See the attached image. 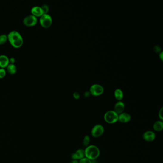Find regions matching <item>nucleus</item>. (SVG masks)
<instances>
[{
	"label": "nucleus",
	"mask_w": 163,
	"mask_h": 163,
	"mask_svg": "<svg viewBox=\"0 0 163 163\" xmlns=\"http://www.w3.org/2000/svg\"><path fill=\"white\" fill-rule=\"evenodd\" d=\"M7 38L11 45L15 48L21 47L23 45V37L17 31L10 32L7 35Z\"/></svg>",
	"instance_id": "1"
},
{
	"label": "nucleus",
	"mask_w": 163,
	"mask_h": 163,
	"mask_svg": "<svg viewBox=\"0 0 163 163\" xmlns=\"http://www.w3.org/2000/svg\"><path fill=\"white\" fill-rule=\"evenodd\" d=\"M85 156L91 161L94 160L99 157L100 150L95 145H89L85 149Z\"/></svg>",
	"instance_id": "2"
},
{
	"label": "nucleus",
	"mask_w": 163,
	"mask_h": 163,
	"mask_svg": "<svg viewBox=\"0 0 163 163\" xmlns=\"http://www.w3.org/2000/svg\"><path fill=\"white\" fill-rule=\"evenodd\" d=\"M105 122L109 124H114L118 121V114L114 110L107 111L104 115Z\"/></svg>",
	"instance_id": "3"
},
{
	"label": "nucleus",
	"mask_w": 163,
	"mask_h": 163,
	"mask_svg": "<svg viewBox=\"0 0 163 163\" xmlns=\"http://www.w3.org/2000/svg\"><path fill=\"white\" fill-rule=\"evenodd\" d=\"M104 132V128L100 124L95 125L92 128L91 134L93 137L98 138L101 136Z\"/></svg>",
	"instance_id": "4"
},
{
	"label": "nucleus",
	"mask_w": 163,
	"mask_h": 163,
	"mask_svg": "<svg viewBox=\"0 0 163 163\" xmlns=\"http://www.w3.org/2000/svg\"><path fill=\"white\" fill-rule=\"evenodd\" d=\"M40 23L41 26L45 28H48L51 26L52 19L51 16L49 14H43L40 16Z\"/></svg>",
	"instance_id": "5"
},
{
	"label": "nucleus",
	"mask_w": 163,
	"mask_h": 163,
	"mask_svg": "<svg viewBox=\"0 0 163 163\" xmlns=\"http://www.w3.org/2000/svg\"><path fill=\"white\" fill-rule=\"evenodd\" d=\"M104 92L103 87L100 84H95L90 88V92L92 95L99 96L102 94Z\"/></svg>",
	"instance_id": "6"
},
{
	"label": "nucleus",
	"mask_w": 163,
	"mask_h": 163,
	"mask_svg": "<svg viewBox=\"0 0 163 163\" xmlns=\"http://www.w3.org/2000/svg\"><path fill=\"white\" fill-rule=\"evenodd\" d=\"M38 22L36 17L33 15H29L23 20V23L24 25L27 27L35 26Z\"/></svg>",
	"instance_id": "7"
},
{
	"label": "nucleus",
	"mask_w": 163,
	"mask_h": 163,
	"mask_svg": "<svg viewBox=\"0 0 163 163\" xmlns=\"http://www.w3.org/2000/svg\"><path fill=\"white\" fill-rule=\"evenodd\" d=\"M156 133L152 131H148L144 133L143 135L144 140L148 142L153 141L156 139Z\"/></svg>",
	"instance_id": "8"
},
{
	"label": "nucleus",
	"mask_w": 163,
	"mask_h": 163,
	"mask_svg": "<svg viewBox=\"0 0 163 163\" xmlns=\"http://www.w3.org/2000/svg\"><path fill=\"white\" fill-rule=\"evenodd\" d=\"M131 120V116L127 112H123L118 115V121L121 123H126L129 122Z\"/></svg>",
	"instance_id": "9"
},
{
	"label": "nucleus",
	"mask_w": 163,
	"mask_h": 163,
	"mask_svg": "<svg viewBox=\"0 0 163 163\" xmlns=\"http://www.w3.org/2000/svg\"><path fill=\"white\" fill-rule=\"evenodd\" d=\"M84 157H85V151L82 149H79L72 155V160H77L79 161Z\"/></svg>",
	"instance_id": "10"
},
{
	"label": "nucleus",
	"mask_w": 163,
	"mask_h": 163,
	"mask_svg": "<svg viewBox=\"0 0 163 163\" xmlns=\"http://www.w3.org/2000/svg\"><path fill=\"white\" fill-rule=\"evenodd\" d=\"M125 109V103L121 100V101H118L115 103L114 111L119 115L123 112Z\"/></svg>",
	"instance_id": "11"
},
{
	"label": "nucleus",
	"mask_w": 163,
	"mask_h": 163,
	"mask_svg": "<svg viewBox=\"0 0 163 163\" xmlns=\"http://www.w3.org/2000/svg\"><path fill=\"white\" fill-rule=\"evenodd\" d=\"M9 59L8 57L4 55H0V66L2 68H4L8 65Z\"/></svg>",
	"instance_id": "12"
},
{
	"label": "nucleus",
	"mask_w": 163,
	"mask_h": 163,
	"mask_svg": "<svg viewBox=\"0 0 163 163\" xmlns=\"http://www.w3.org/2000/svg\"><path fill=\"white\" fill-rule=\"evenodd\" d=\"M31 13L32 15L36 16H41L43 14L41 7L35 6L33 7L31 9Z\"/></svg>",
	"instance_id": "13"
},
{
	"label": "nucleus",
	"mask_w": 163,
	"mask_h": 163,
	"mask_svg": "<svg viewBox=\"0 0 163 163\" xmlns=\"http://www.w3.org/2000/svg\"><path fill=\"white\" fill-rule=\"evenodd\" d=\"M153 129L156 132H160L163 129V121H156L154 123L153 125Z\"/></svg>",
	"instance_id": "14"
},
{
	"label": "nucleus",
	"mask_w": 163,
	"mask_h": 163,
	"mask_svg": "<svg viewBox=\"0 0 163 163\" xmlns=\"http://www.w3.org/2000/svg\"><path fill=\"white\" fill-rule=\"evenodd\" d=\"M114 96L116 99L119 101H121L123 97L122 91L120 89H116L114 91Z\"/></svg>",
	"instance_id": "15"
},
{
	"label": "nucleus",
	"mask_w": 163,
	"mask_h": 163,
	"mask_svg": "<svg viewBox=\"0 0 163 163\" xmlns=\"http://www.w3.org/2000/svg\"><path fill=\"white\" fill-rule=\"evenodd\" d=\"M8 72L10 74H14L17 71V68L15 65L13 64H8V65L6 66Z\"/></svg>",
	"instance_id": "16"
},
{
	"label": "nucleus",
	"mask_w": 163,
	"mask_h": 163,
	"mask_svg": "<svg viewBox=\"0 0 163 163\" xmlns=\"http://www.w3.org/2000/svg\"><path fill=\"white\" fill-rule=\"evenodd\" d=\"M90 141H91L90 136H89V135H86V136H85L83 138V145L87 147V146L89 145Z\"/></svg>",
	"instance_id": "17"
},
{
	"label": "nucleus",
	"mask_w": 163,
	"mask_h": 163,
	"mask_svg": "<svg viewBox=\"0 0 163 163\" xmlns=\"http://www.w3.org/2000/svg\"><path fill=\"white\" fill-rule=\"evenodd\" d=\"M7 36L5 34L0 35V45H3L6 42L7 40Z\"/></svg>",
	"instance_id": "18"
},
{
	"label": "nucleus",
	"mask_w": 163,
	"mask_h": 163,
	"mask_svg": "<svg viewBox=\"0 0 163 163\" xmlns=\"http://www.w3.org/2000/svg\"><path fill=\"white\" fill-rule=\"evenodd\" d=\"M42 10L43 14H46L49 11V7L47 4H43L42 6L41 7Z\"/></svg>",
	"instance_id": "19"
},
{
	"label": "nucleus",
	"mask_w": 163,
	"mask_h": 163,
	"mask_svg": "<svg viewBox=\"0 0 163 163\" xmlns=\"http://www.w3.org/2000/svg\"><path fill=\"white\" fill-rule=\"evenodd\" d=\"M92 161L89 159L88 158L84 157L79 161V163H92Z\"/></svg>",
	"instance_id": "20"
},
{
	"label": "nucleus",
	"mask_w": 163,
	"mask_h": 163,
	"mask_svg": "<svg viewBox=\"0 0 163 163\" xmlns=\"http://www.w3.org/2000/svg\"><path fill=\"white\" fill-rule=\"evenodd\" d=\"M6 75V71L4 68L0 69V78H3Z\"/></svg>",
	"instance_id": "21"
},
{
	"label": "nucleus",
	"mask_w": 163,
	"mask_h": 163,
	"mask_svg": "<svg viewBox=\"0 0 163 163\" xmlns=\"http://www.w3.org/2000/svg\"><path fill=\"white\" fill-rule=\"evenodd\" d=\"M158 117L159 118L160 121H163V108H161L159 111L158 112Z\"/></svg>",
	"instance_id": "22"
},
{
	"label": "nucleus",
	"mask_w": 163,
	"mask_h": 163,
	"mask_svg": "<svg viewBox=\"0 0 163 163\" xmlns=\"http://www.w3.org/2000/svg\"><path fill=\"white\" fill-rule=\"evenodd\" d=\"M73 96H74V98L76 99H78L80 98V94L79 93H77V92H75L73 94Z\"/></svg>",
	"instance_id": "23"
},
{
	"label": "nucleus",
	"mask_w": 163,
	"mask_h": 163,
	"mask_svg": "<svg viewBox=\"0 0 163 163\" xmlns=\"http://www.w3.org/2000/svg\"><path fill=\"white\" fill-rule=\"evenodd\" d=\"M9 62H10L11 64H13L15 63V58H11L10 59H9Z\"/></svg>",
	"instance_id": "24"
},
{
	"label": "nucleus",
	"mask_w": 163,
	"mask_h": 163,
	"mask_svg": "<svg viewBox=\"0 0 163 163\" xmlns=\"http://www.w3.org/2000/svg\"><path fill=\"white\" fill-rule=\"evenodd\" d=\"M70 163H79V160H72L70 162Z\"/></svg>",
	"instance_id": "25"
},
{
	"label": "nucleus",
	"mask_w": 163,
	"mask_h": 163,
	"mask_svg": "<svg viewBox=\"0 0 163 163\" xmlns=\"http://www.w3.org/2000/svg\"><path fill=\"white\" fill-rule=\"evenodd\" d=\"M159 57L161 59L163 60V52H161L160 54H159Z\"/></svg>",
	"instance_id": "26"
}]
</instances>
